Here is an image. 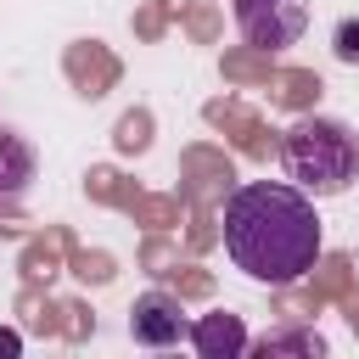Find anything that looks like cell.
<instances>
[{"mask_svg": "<svg viewBox=\"0 0 359 359\" xmlns=\"http://www.w3.org/2000/svg\"><path fill=\"white\" fill-rule=\"evenodd\" d=\"M129 331H135L140 348H174L180 337H191V320H185L180 297L146 292V297H135V309H129Z\"/></svg>", "mask_w": 359, "mask_h": 359, "instance_id": "cell-4", "label": "cell"}, {"mask_svg": "<svg viewBox=\"0 0 359 359\" xmlns=\"http://www.w3.org/2000/svg\"><path fill=\"white\" fill-rule=\"evenodd\" d=\"M320 213L314 196L286 180H241L224 196V252L241 275L264 286H292L320 264Z\"/></svg>", "mask_w": 359, "mask_h": 359, "instance_id": "cell-1", "label": "cell"}, {"mask_svg": "<svg viewBox=\"0 0 359 359\" xmlns=\"http://www.w3.org/2000/svg\"><path fill=\"white\" fill-rule=\"evenodd\" d=\"M236 28L258 50H292L309 34V0H236Z\"/></svg>", "mask_w": 359, "mask_h": 359, "instance_id": "cell-3", "label": "cell"}, {"mask_svg": "<svg viewBox=\"0 0 359 359\" xmlns=\"http://www.w3.org/2000/svg\"><path fill=\"white\" fill-rule=\"evenodd\" d=\"M17 348H22V337H17V331H0V359H11Z\"/></svg>", "mask_w": 359, "mask_h": 359, "instance_id": "cell-9", "label": "cell"}, {"mask_svg": "<svg viewBox=\"0 0 359 359\" xmlns=\"http://www.w3.org/2000/svg\"><path fill=\"white\" fill-rule=\"evenodd\" d=\"M28 180H34V146L17 129H0V202H17Z\"/></svg>", "mask_w": 359, "mask_h": 359, "instance_id": "cell-6", "label": "cell"}, {"mask_svg": "<svg viewBox=\"0 0 359 359\" xmlns=\"http://www.w3.org/2000/svg\"><path fill=\"white\" fill-rule=\"evenodd\" d=\"M258 353H264V359H275V353H303V359H320V353H325V342H320L314 331H275V337H264V342H258Z\"/></svg>", "mask_w": 359, "mask_h": 359, "instance_id": "cell-7", "label": "cell"}, {"mask_svg": "<svg viewBox=\"0 0 359 359\" xmlns=\"http://www.w3.org/2000/svg\"><path fill=\"white\" fill-rule=\"evenodd\" d=\"M280 163H286L297 191L342 196L359 180V135L337 118H297L280 140Z\"/></svg>", "mask_w": 359, "mask_h": 359, "instance_id": "cell-2", "label": "cell"}, {"mask_svg": "<svg viewBox=\"0 0 359 359\" xmlns=\"http://www.w3.org/2000/svg\"><path fill=\"white\" fill-rule=\"evenodd\" d=\"M191 348H196L202 359H236V353H247V325H241V314H202V320L191 325Z\"/></svg>", "mask_w": 359, "mask_h": 359, "instance_id": "cell-5", "label": "cell"}, {"mask_svg": "<svg viewBox=\"0 0 359 359\" xmlns=\"http://www.w3.org/2000/svg\"><path fill=\"white\" fill-rule=\"evenodd\" d=\"M331 50H337V62L359 67V17H342V22H337V34H331Z\"/></svg>", "mask_w": 359, "mask_h": 359, "instance_id": "cell-8", "label": "cell"}]
</instances>
